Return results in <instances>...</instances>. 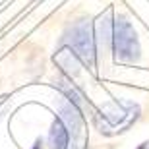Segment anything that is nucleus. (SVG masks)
Returning <instances> with one entry per match:
<instances>
[{
    "mask_svg": "<svg viewBox=\"0 0 149 149\" xmlns=\"http://www.w3.org/2000/svg\"><path fill=\"white\" fill-rule=\"evenodd\" d=\"M139 116V107L132 101H114L103 107V111L97 114L99 130L105 134L124 132L132 126Z\"/></svg>",
    "mask_w": 149,
    "mask_h": 149,
    "instance_id": "obj_1",
    "label": "nucleus"
},
{
    "mask_svg": "<svg viewBox=\"0 0 149 149\" xmlns=\"http://www.w3.org/2000/svg\"><path fill=\"white\" fill-rule=\"evenodd\" d=\"M112 52L118 62H136L139 56V41L132 23L124 17H118L112 23Z\"/></svg>",
    "mask_w": 149,
    "mask_h": 149,
    "instance_id": "obj_2",
    "label": "nucleus"
},
{
    "mask_svg": "<svg viewBox=\"0 0 149 149\" xmlns=\"http://www.w3.org/2000/svg\"><path fill=\"white\" fill-rule=\"evenodd\" d=\"M70 49L76 52L83 62L93 66L95 62V39L91 35V25L87 22H79L72 27V37H70Z\"/></svg>",
    "mask_w": 149,
    "mask_h": 149,
    "instance_id": "obj_3",
    "label": "nucleus"
},
{
    "mask_svg": "<svg viewBox=\"0 0 149 149\" xmlns=\"http://www.w3.org/2000/svg\"><path fill=\"white\" fill-rule=\"evenodd\" d=\"M50 149H68V139H70V134H68V128L62 124V120L56 118L50 126Z\"/></svg>",
    "mask_w": 149,
    "mask_h": 149,
    "instance_id": "obj_4",
    "label": "nucleus"
},
{
    "mask_svg": "<svg viewBox=\"0 0 149 149\" xmlns=\"http://www.w3.org/2000/svg\"><path fill=\"white\" fill-rule=\"evenodd\" d=\"M138 149H149V141H143V143L139 145V147H138Z\"/></svg>",
    "mask_w": 149,
    "mask_h": 149,
    "instance_id": "obj_5",
    "label": "nucleus"
}]
</instances>
